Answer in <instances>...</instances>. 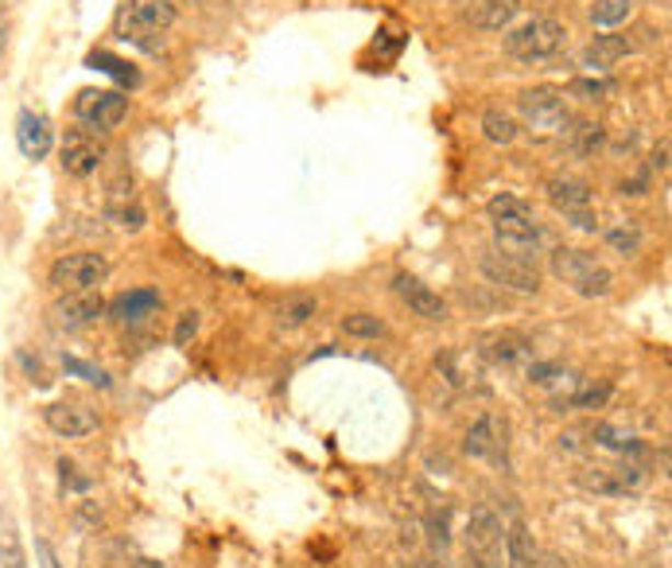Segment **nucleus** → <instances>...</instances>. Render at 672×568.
Returning <instances> with one entry per match:
<instances>
[{"mask_svg": "<svg viewBox=\"0 0 672 568\" xmlns=\"http://www.w3.org/2000/svg\"><path fill=\"white\" fill-rule=\"evenodd\" d=\"M175 24V0H125L117 12V35L152 52L168 27Z\"/></svg>", "mask_w": 672, "mask_h": 568, "instance_id": "obj_1", "label": "nucleus"}, {"mask_svg": "<svg viewBox=\"0 0 672 568\" xmlns=\"http://www.w3.org/2000/svg\"><path fill=\"white\" fill-rule=\"evenodd\" d=\"M553 273L560 276L563 284H568L571 293L588 296V300H595V296H606L614 288V273L603 265V261L595 258V253L588 250H571V246H560V250L553 253Z\"/></svg>", "mask_w": 672, "mask_h": 568, "instance_id": "obj_2", "label": "nucleus"}, {"mask_svg": "<svg viewBox=\"0 0 672 568\" xmlns=\"http://www.w3.org/2000/svg\"><path fill=\"white\" fill-rule=\"evenodd\" d=\"M55 293L75 296V293H98L110 281V261L102 253H62L47 273Z\"/></svg>", "mask_w": 672, "mask_h": 568, "instance_id": "obj_3", "label": "nucleus"}, {"mask_svg": "<svg viewBox=\"0 0 672 568\" xmlns=\"http://www.w3.org/2000/svg\"><path fill=\"white\" fill-rule=\"evenodd\" d=\"M563 39H568L563 24L540 16V20H528V24H521L517 32L505 35V52H510L517 63H545L560 52Z\"/></svg>", "mask_w": 672, "mask_h": 568, "instance_id": "obj_4", "label": "nucleus"}, {"mask_svg": "<svg viewBox=\"0 0 672 568\" xmlns=\"http://www.w3.org/2000/svg\"><path fill=\"white\" fill-rule=\"evenodd\" d=\"M521 117H525L528 129L545 133V137H563L571 125L568 110H563V94L560 90H528V94H521Z\"/></svg>", "mask_w": 672, "mask_h": 568, "instance_id": "obj_5", "label": "nucleus"}, {"mask_svg": "<svg viewBox=\"0 0 672 568\" xmlns=\"http://www.w3.org/2000/svg\"><path fill=\"white\" fill-rule=\"evenodd\" d=\"M467 549L470 560H478L482 568H502L505 560V530L498 522L494 510H475L467 522Z\"/></svg>", "mask_w": 672, "mask_h": 568, "instance_id": "obj_6", "label": "nucleus"}, {"mask_svg": "<svg viewBox=\"0 0 672 568\" xmlns=\"http://www.w3.org/2000/svg\"><path fill=\"white\" fill-rule=\"evenodd\" d=\"M59 160H62V172L75 175V180H86V175H94L98 164L105 160V140L98 137L94 129H86V125L67 129V137H62V145H59Z\"/></svg>", "mask_w": 672, "mask_h": 568, "instance_id": "obj_7", "label": "nucleus"}, {"mask_svg": "<svg viewBox=\"0 0 672 568\" xmlns=\"http://www.w3.org/2000/svg\"><path fill=\"white\" fill-rule=\"evenodd\" d=\"M478 269H482V276L490 284H498V288H513V293H540V273H536L533 261H521V258H510V253H482V261H478Z\"/></svg>", "mask_w": 672, "mask_h": 568, "instance_id": "obj_8", "label": "nucleus"}, {"mask_svg": "<svg viewBox=\"0 0 672 568\" xmlns=\"http://www.w3.org/2000/svg\"><path fill=\"white\" fill-rule=\"evenodd\" d=\"M75 113H78V121H82L86 129L110 133V129H117L121 121H125L128 98L121 94V90H82L78 102H75Z\"/></svg>", "mask_w": 672, "mask_h": 568, "instance_id": "obj_9", "label": "nucleus"}, {"mask_svg": "<svg viewBox=\"0 0 672 568\" xmlns=\"http://www.w3.org/2000/svg\"><path fill=\"white\" fill-rule=\"evenodd\" d=\"M494 241L498 253L533 261L536 253L545 250V230L536 226V218H494Z\"/></svg>", "mask_w": 672, "mask_h": 568, "instance_id": "obj_10", "label": "nucleus"}, {"mask_svg": "<svg viewBox=\"0 0 672 568\" xmlns=\"http://www.w3.org/2000/svg\"><path fill=\"white\" fill-rule=\"evenodd\" d=\"M16 148H20V156L24 160H47V152L55 148V125H52V117L43 110H20V117H16Z\"/></svg>", "mask_w": 672, "mask_h": 568, "instance_id": "obj_11", "label": "nucleus"}, {"mask_svg": "<svg viewBox=\"0 0 672 568\" xmlns=\"http://www.w3.org/2000/svg\"><path fill=\"white\" fill-rule=\"evenodd\" d=\"M43 424H47L55 436L78 440V436H90V432L98 429V417L90 413V409H82V405H75V401H55V405L43 409Z\"/></svg>", "mask_w": 672, "mask_h": 568, "instance_id": "obj_12", "label": "nucleus"}, {"mask_svg": "<svg viewBox=\"0 0 672 568\" xmlns=\"http://www.w3.org/2000/svg\"><path fill=\"white\" fill-rule=\"evenodd\" d=\"M105 316V300L98 293H75V296H62L55 304V323L62 331H86L90 323Z\"/></svg>", "mask_w": 672, "mask_h": 568, "instance_id": "obj_13", "label": "nucleus"}, {"mask_svg": "<svg viewBox=\"0 0 672 568\" xmlns=\"http://www.w3.org/2000/svg\"><path fill=\"white\" fill-rule=\"evenodd\" d=\"M392 288H397V296L405 304H409L412 316L420 319H447V300H443L440 293H432L424 281H417V276L400 273L397 281H392Z\"/></svg>", "mask_w": 672, "mask_h": 568, "instance_id": "obj_14", "label": "nucleus"}, {"mask_svg": "<svg viewBox=\"0 0 672 568\" xmlns=\"http://www.w3.org/2000/svg\"><path fill=\"white\" fill-rule=\"evenodd\" d=\"M105 218L121 230H140L145 226V207L137 203V191H133V180H117L105 195Z\"/></svg>", "mask_w": 672, "mask_h": 568, "instance_id": "obj_15", "label": "nucleus"}, {"mask_svg": "<svg viewBox=\"0 0 672 568\" xmlns=\"http://www.w3.org/2000/svg\"><path fill=\"white\" fill-rule=\"evenodd\" d=\"M105 311H110V319H117V323H145L148 316L160 311V293H156V288H133V293H121Z\"/></svg>", "mask_w": 672, "mask_h": 568, "instance_id": "obj_16", "label": "nucleus"}, {"mask_svg": "<svg viewBox=\"0 0 672 568\" xmlns=\"http://www.w3.org/2000/svg\"><path fill=\"white\" fill-rule=\"evenodd\" d=\"M517 12H521V0H475L467 16L482 32H505L517 20Z\"/></svg>", "mask_w": 672, "mask_h": 568, "instance_id": "obj_17", "label": "nucleus"}, {"mask_svg": "<svg viewBox=\"0 0 672 568\" xmlns=\"http://www.w3.org/2000/svg\"><path fill=\"white\" fill-rule=\"evenodd\" d=\"M548 198H553V207H560L563 215L568 211H588L591 207V188L576 175H556L548 180Z\"/></svg>", "mask_w": 672, "mask_h": 568, "instance_id": "obj_18", "label": "nucleus"}, {"mask_svg": "<svg viewBox=\"0 0 672 568\" xmlns=\"http://www.w3.org/2000/svg\"><path fill=\"white\" fill-rule=\"evenodd\" d=\"M630 52H634V44L626 35H595L588 44V52H583V63H588L591 70H606L618 59H626Z\"/></svg>", "mask_w": 672, "mask_h": 568, "instance_id": "obj_19", "label": "nucleus"}, {"mask_svg": "<svg viewBox=\"0 0 672 568\" xmlns=\"http://www.w3.org/2000/svg\"><path fill=\"white\" fill-rule=\"evenodd\" d=\"M0 568H27V553H24V537H20V525L4 507H0Z\"/></svg>", "mask_w": 672, "mask_h": 568, "instance_id": "obj_20", "label": "nucleus"}, {"mask_svg": "<svg viewBox=\"0 0 672 568\" xmlns=\"http://www.w3.org/2000/svg\"><path fill=\"white\" fill-rule=\"evenodd\" d=\"M533 557H536L533 534L525 530V522H513L510 530H505V560H510L513 568H528Z\"/></svg>", "mask_w": 672, "mask_h": 568, "instance_id": "obj_21", "label": "nucleus"}, {"mask_svg": "<svg viewBox=\"0 0 672 568\" xmlns=\"http://www.w3.org/2000/svg\"><path fill=\"white\" fill-rule=\"evenodd\" d=\"M86 67H90V70H102V75H110V78H117L121 87H140V70L133 67V63H125V59H117V55H110V52H94L90 59H86Z\"/></svg>", "mask_w": 672, "mask_h": 568, "instance_id": "obj_22", "label": "nucleus"}, {"mask_svg": "<svg viewBox=\"0 0 672 568\" xmlns=\"http://www.w3.org/2000/svg\"><path fill=\"white\" fill-rule=\"evenodd\" d=\"M467 452L478 459H502L498 456V440H494V417H478L467 432Z\"/></svg>", "mask_w": 672, "mask_h": 568, "instance_id": "obj_23", "label": "nucleus"}, {"mask_svg": "<svg viewBox=\"0 0 672 568\" xmlns=\"http://www.w3.org/2000/svg\"><path fill=\"white\" fill-rule=\"evenodd\" d=\"M482 133H486V140H494V145H513V140H517V121L502 110H486Z\"/></svg>", "mask_w": 672, "mask_h": 568, "instance_id": "obj_24", "label": "nucleus"}, {"mask_svg": "<svg viewBox=\"0 0 672 568\" xmlns=\"http://www.w3.org/2000/svg\"><path fill=\"white\" fill-rule=\"evenodd\" d=\"M319 304L311 300V296H292V300H284L281 308H276V323L281 328H304L307 319L316 316Z\"/></svg>", "mask_w": 672, "mask_h": 568, "instance_id": "obj_25", "label": "nucleus"}, {"mask_svg": "<svg viewBox=\"0 0 672 568\" xmlns=\"http://www.w3.org/2000/svg\"><path fill=\"white\" fill-rule=\"evenodd\" d=\"M630 12H634L630 0H595V4H591V24L618 27V24H626V20H630Z\"/></svg>", "mask_w": 672, "mask_h": 568, "instance_id": "obj_26", "label": "nucleus"}, {"mask_svg": "<svg viewBox=\"0 0 672 568\" xmlns=\"http://www.w3.org/2000/svg\"><path fill=\"white\" fill-rule=\"evenodd\" d=\"M486 354H490L494 362H502V366H510V362L525 359L528 347H525V339H521V336H490V339H486Z\"/></svg>", "mask_w": 672, "mask_h": 568, "instance_id": "obj_27", "label": "nucleus"}, {"mask_svg": "<svg viewBox=\"0 0 672 568\" xmlns=\"http://www.w3.org/2000/svg\"><path fill=\"white\" fill-rule=\"evenodd\" d=\"M591 436H595L599 444H603V448H611V452H626V456L634 452V456H641V444L626 429H614V424H595V432H591Z\"/></svg>", "mask_w": 672, "mask_h": 568, "instance_id": "obj_28", "label": "nucleus"}, {"mask_svg": "<svg viewBox=\"0 0 672 568\" xmlns=\"http://www.w3.org/2000/svg\"><path fill=\"white\" fill-rule=\"evenodd\" d=\"M611 94H614L611 78H571L568 82V98H579V102H603Z\"/></svg>", "mask_w": 672, "mask_h": 568, "instance_id": "obj_29", "label": "nucleus"}, {"mask_svg": "<svg viewBox=\"0 0 672 568\" xmlns=\"http://www.w3.org/2000/svg\"><path fill=\"white\" fill-rule=\"evenodd\" d=\"M62 371L75 374V378L90 382V386H102L110 389V374L102 371V366H94V362H86V359H75V354H62Z\"/></svg>", "mask_w": 672, "mask_h": 568, "instance_id": "obj_30", "label": "nucleus"}, {"mask_svg": "<svg viewBox=\"0 0 672 568\" xmlns=\"http://www.w3.org/2000/svg\"><path fill=\"white\" fill-rule=\"evenodd\" d=\"M486 211H490V218H533V207L517 195H494L486 203Z\"/></svg>", "mask_w": 672, "mask_h": 568, "instance_id": "obj_31", "label": "nucleus"}, {"mask_svg": "<svg viewBox=\"0 0 672 568\" xmlns=\"http://www.w3.org/2000/svg\"><path fill=\"white\" fill-rule=\"evenodd\" d=\"M342 328H346V336L354 339H377L385 336V323L377 316H366V311H357V316H346L342 319Z\"/></svg>", "mask_w": 672, "mask_h": 568, "instance_id": "obj_32", "label": "nucleus"}, {"mask_svg": "<svg viewBox=\"0 0 672 568\" xmlns=\"http://www.w3.org/2000/svg\"><path fill=\"white\" fill-rule=\"evenodd\" d=\"M606 241H611L622 258H634L641 250V230L638 226H614V230H606Z\"/></svg>", "mask_w": 672, "mask_h": 568, "instance_id": "obj_33", "label": "nucleus"}, {"mask_svg": "<svg viewBox=\"0 0 672 568\" xmlns=\"http://www.w3.org/2000/svg\"><path fill=\"white\" fill-rule=\"evenodd\" d=\"M568 137L576 156H591L599 148V140H603V133H599V125H576V129H568Z\"/></svg>", "mask_w": 672, "mask_h": 568, "instance_id": "obj_34", "label": "nucleus"}, {"mask_svg": "<svg viewBox=\"0 0 672 568\" xmlns=\"http://www.w3.org/2000/svg\"><path fill=\"white\" fill-rule=\"evenodd\" d=\"M579 482H583V487H588V491H603V495H618V491H626V487H622V482H614L611 479V472H603V467H595V475H579Z\"/></svg>", "mask_w": 672, "mask_h": 568, "instance_id": "obj_35", "label": "nucleus"}, {"mask_svg": "<svg viewBox=\"0 0 672 568\" xmlns=\"http://www.w3.org/2000/svg\"><path fill=\"white\" fill-rule=\"evenodd\" d=\"M606 397H611V386H588V389H579L576 397H568L571 409H599V405H606Z\"/></svg>", "mask_w": 672, "mask_h": 568, "instance_id": "obj_36", "label": "nucleus"}, {"mask_svg": "<svg viewBox=\"0 0 672 568\" xmlns=\"http://www.w3.org/2000/svg\"><path fill=\"white\" fill-rule=\"evenodd\" d=\"M59 479H62V491H90V479L78 475V467L67 464V459H59Z\"/></svg>", "mask_w": 672, "mask_h": 568, "instance_id": "obj_37", "label": "nucleus"}, {"mask_svg": "<svg viewBox=\"0 0 672 568\" xmlns=\"http://www.w3.org/2000/svg\"><path fill=\"white\" fill-rule=\"evenodd\" d=\"M195 331H198V311H183V319H179V328H175V347L195 339Z\"/></svg>", "mask_w": 672, "mask_h": 568, "instance_id": "obj_38", "label": "nucleus"}, {"mask_svg": "<svg viewBox=\"0 0 672 568\" xmlns=\"http://www.w3.org/2000/svg\"><path fill=\"white\" fill-rule=\"evenodd\" d=\"M35 565H39V568H62L59 557H55V549H52L47 542H43V537L35 542Z\"/></svg>", "mask_w": 672, "mask_h": 568, "instance_id": "obj_39", "label": "nucleus"}, {"mask_svg": "<svg viewBox=\"0 0 672 568\" xmlns=\"http://www.w3.org/2000/svg\"><path fill=\"white\" fill-rule=\"evenodd\" d=\"M568 218H571V226H579V230H588V234L599 230V223H595L591 211H568Z\"/></svg>", "mask_w": 672, "mask_h": 568, "instance_id": "obj_40", "label": "nucleus"}, {"mask_svg": "<svg viewBox=\"0 0 672 568\" xmlns=\"http://www.w3.org/2000/svg\"><path fill=\"white\" fill-rule=\"evenodd\" d=\"M528 568H568V560L556 557V553H536L533 565H528Z\"/></svg>", "mask_w": 672, "mask_h": 568, "instance_id": "obj_41", "label": "nucleus"}, {"mask_svg": "<svg viewBox=\"0 0 672 568\" xmlns=\"http://www.w3.org/2000/svg\"><path fill=\"white\" fill-rule=\"evenodd\" d=\"M133 568H160V565H156V560H137Z\"/></svg>", "mask_w": 672, "mask_h": 568, "instance_id": "obj_42", "label": "nucleus"}, {"mask_svg": "<svg viewBox=\"0 0 672 568\" xmlns=\"http://www.w3.org/2000/svg\"><path fill=\"white\" fill-rule=\"evenodd\" d=\"M12 4H16V0H0V12H4V9H12Z\"/></svg>", "mask_w": 672, "mask_h": 568, "instance_id": "obj_43", "label": "nucleus"}, {"mask_svg": "<svg viewBox=\"0 0 672 568\" xmlns=\"http://www.w3.org/2000/svg\"><path fill=\"white\" fill-rule=\"evenodd\" d=\"M0 55H4V24H0Z\"/></svg>", "mask_w": 672, "mask_h": 568, "instance_id": "obj_44", "label": "nucleus"}, {"mask_svg": "<svg viewBox=\"0 0 672 568\" xmlns=\"http://www.w3.org/2000/svg\"><path fill=\"white\" fill-rule=\"evenodd\" d=\"M459 568H482V565H478V560H467V565H459Z\"/></svg>", "mask_w": 672, "mask_h": 568, "instance_id": "obj_45", "label": "nucleus"}]
</instances>
